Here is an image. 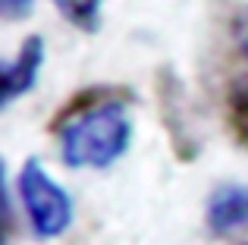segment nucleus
<instances>
[{"label": "nucleus", "mask_w": 248, "mask_h": 245, "mask_svg": "<svg viewBox=\"0 0 248 245\" xmlns=\"http://www.w3.org/2000/svg\"><path fill=\"white\" fill-rule=\"evenodd\" d=\"M129 92L116 85H88L60 107L50 129L60 135V157L73 170H104L132 145Z\"/></svg>", "instance_id": "obj_1"}, {"label": "nucleus", "mask_w": 248, "mask_h": 245, "mask_svg": "<svg viewBox=\"0 0 248 245\" xmlns=\"http://www.w3.org/2000/svg\"><path fill=\"white\" fill-rule=\"evenodd\" d=\"M19 201L29 217V227L38 239H57L69 230L73 223V201H69L66 189L60 183L50 179V173L38 164L35 157H29L19 167L16 176Z\"/></svg>", "instance_id": "obj_2"}, {"label": "nucleus", "mask_w": 248, "mask_h": 245, "mask_svg": "<svg viewBox=\"0 0 248 245\" xmlns=\"http://www.w3.org/2000/svg\"><path fill=\"white\" fill-rule=\"evenodd\" d=\"M41 66H44V38L29 35L19 44L16 54L3 63V107H10L16 98H22L35 88Z\"/></svg>", "instance_id": "obj_3"}, {"label": "nucleus", "mask_w": 248, "mask_h": 245, "mask_svg": "<svg viewBox=\"0 0 248 245\" xmlns=\"http://www.w3.org/2000/svg\"><path fill=\"white\" fill-rule=\"evenodd\" d=\"M207 227L217 236L248 227V185H220L207 201Z\"/></svg>", "instance_id": "obj_4"}, {"label": "nucleus", "mask_w": 248, "mask_h": 245, "mask_svg": "<svg viewBox=\"0 0 248 245\" xmlns=\"http://www.w3.org/2000/svg\"><path fill=\"white\" fill-rule=\"evenodd\" d=\"M226 126L239 145L248 148V82H236L226 94Z\"/></svg>", "instance_id": "obj_5"}, {"label": "nucleus", "mask_w": 248, "mask_h": 245, "mask_svg": "<svg viewBox=\"0 0 248 245\" xmlns=\"http://www.w3.org/2000/svg\"><path fill=\"white\" fill-rule=\"evenodd\" d=\"M60 16L66 19L69 25L82 31H97L101 25V3L104 0H54Z\"/></svg>", "instance_id": "obj_6"}, {"label": "nucleus", "mask_w": 248, "mask_h": 245, "mask_svg": "<svg viewBox=\"0 0 248 245\" xmlns=\"http://www.w3.org/2000/svg\"><path fill=\"white\" fill-rule=\"evenodd\" d=\"M35 6V0H0V10L6 19H25Z\"/></svg>", "instance_id": "obj_7"}, {"label": "nucleus", "mask_w": 248, "mask_h": 245, "mask_svg": "<svg viewBox=\"0 0 248 245\" xmlns=\"http://www.w3.org/2000/svg\"><path fill=\"white\" fill-rule=\"evenodd\" d=\"M236 44H239V50H242V57L248 60V10L236 19Z\"/></svg>", "instance_id": "obj_8"}]
</instances>
